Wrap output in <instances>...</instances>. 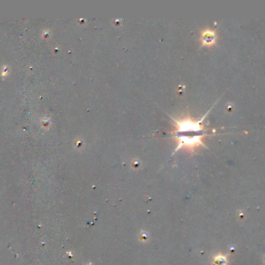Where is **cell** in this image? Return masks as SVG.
Returning <instances> with one entry per match:
<instances>
[{
    "instance_id": "1",
    "label": "cell",
    "mask_w": 265,
    "mask_h": 265,
    "mask_svg": "<svg viewBox=\"0 0 265 265\" xmlns=\"http://www.w3.org/2000/svg\"><path fill=\"white\" fill-rule=\"evenodd\" d=\"M171 118L175 124V130L173 131L174 138L178 141L175 152L181 148L194 150L198 146H205L202 142V138L206 133V130L202 125L205 117L199 121H194L189 118H182L181 119Z\"/></svg>"
},
{
    "instance_id": "2",
    "label": "cell",
    "mask_w": 265,
    "mask_h": 265,
    "mask_svg": "<svg viewBox=\"0 0 265 265\" xmlns=\"http://www.w3.org/2000/svg\"><path fill=\"white\" fill-rule=\"evenodd\" d=\"M216 34L215 31L211 30H205L201 34V41L204 45H212L216 42Z\"/></svg>"
}]
</instances>
